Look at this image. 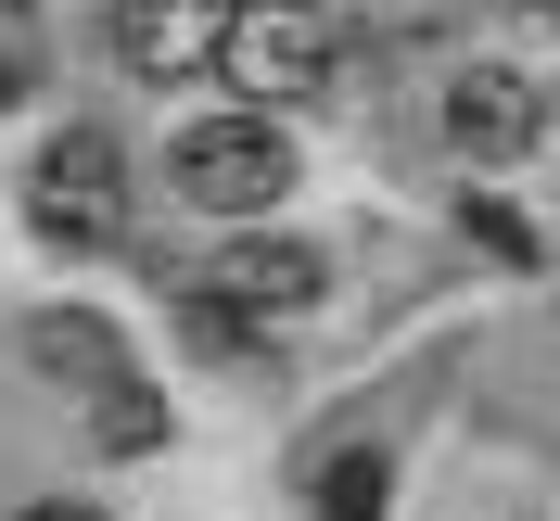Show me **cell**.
<instances>
[{"instance_id":"cell-1","label":"cell","mask_w":560,"mask_h":521,"mask_svg":"<svg viewBox=\"0 0 560 521\" xmlns=\"http://www.w3.org/2000/svg\"><path fill=\"white\" fill-rule=\"evenodd\" d=\"M166 191L205 216H268L280 191H293V140L268 128V115H205V128L166 140Z\"/></svg>"},{"instance_id":"cell-2","label":"cell","mask_w":560,"mask_h":521,"mask_svg":"<svg viewBox=\"0 0 560 521\" xmlns=\"http://www.w3.org/2000/svg\"><path fill=\"white\" fill-rule=\"evenodd\" d=\"M217 76H230L255 115L268 103H318V90H331V13H318V0H230Z\"/></svg>"},{"instance_id":"cell-3","label":"cell","mask_w":560,"mask_h":521,"mask_svg":"<svg viewBox=\"0 0 560 521\" xmlns=\"http://www.w3.org/2000/svg\"><path fill=\"white\" fill-rule=\"evenodd\" d=\"M26 229L65 242V254L128 242V153H115L103 128H65L51 153H38V178H26Z\"/></svg>"},{"instance_id":"cell-4","label":"cell","mask_w":560,"mask_h":521,"mask_svg":"<svg viewBox=\"0 0 560 521\" xmlns=\"http://www.w3.org/2000/svg\"><path fill=\"white\" fill-rule=\"evenodd\" d=\"M178 293H205V306H230V318H255V331H268V318H306L318 293H331V268H318L306 242H268V229H255V242H230L217 268H191Z\"/></svg>"},{"instance_id":"cell-5","label":"cell","mask_w":560,"mask_h":521,"mask_svg":"<svg viewBox=\"0 0 560 521\" xmlns=\"http://www.w3.org/2000/svg\"><path fill=\"white\" fill-rule=\"evenodd\" d=\"M115 64L140 90H166V76H217V38H230V0H115Z\"/></svg>"},{"instance_id":"cell-6","label":"cell","mask_w":560,"mask_h":521,"mask_svg":"<svg viewBox=\"0 0 560 521\" xmlns=\"http://www.w3.org/2000/svg\"><path fill=\"white\" fill-rule=\"evenodd\" d=\"M535 128H548L535 76H510V64H458V76H446V140L471 153V166H510V153H535Z\"/></svg>"},{"instance_id":"cell-7","label":"cell","mask_w":560,"mask_h":521,"mask_svg":"<svg viewBox=\"0 0 560 521\" xmlns=\"http://www.w3.org/2000/svg\"><path fill=\"white\" fill-rule=\"evenodd\" d=\"M26 356L51 369V382H77V394H103V382H140V369H128V344H115V331H103L90 306H51V318L26 331Z\"/></svg>"},{"instance_id":"cell-8","label":"cell","mask_w":560,"mask_h":521,"mask_svg":"<svg viewBox=\"0 0 560 521\" xmlns=\"http://www.w3.org/2000/svg\"><path fill=\"white\" fill-rule=\"evenodd\" d=\"M90 433H103L115 458L166 446V394H153V382H103V394H90Z\"/></svg>"},{"instance_id":"cell-9","label":"cell","mask_w":560,"mask_h":521,"mask_svg":"<svg viewBox=\"0 0 560 521\" xmlns=\"http://www.w3.org/2000/svg\"><path fill=\"white\" fill-rule=\"evenodd\" d=\"M383 484H395L383 446H345L331 471H318V521H383Z\"/></svg>"},{"instance_id":"cell-10","label":"cell","mask_w":560,"mask_h":521,"mask_svg":"<svg viewBox=\"0 0 560 521\" xmlns=\"http://www.w3.org/2000/svg\"><path fill=\"white\" fill-rule=\"evenodd\" d=\"M458 229H471L485 254H510V268H535V229H523V204H497V191H471V204H458Z\"/></svg>"},{"instance_id":"cell-11","label":"cell","mask_w":560,"mask_h":521,"mask_svg":"<svg viewBox=\"0 0 560 521\" xmlns=\"http://www.w3.org/2000/svg\"><path fill=\"white\" fill-rule=\"evenodd\" d=\"M446 13H458V0H357V26H370V38H433Z\"/></svg>"},{"instance_id":"cell-12","label":"cell","mask_w":560,"mask_h":521,"mask_svg":"<svg viewBox=\"0 0 560 521\" xmlns=\"http://www.w3.org/2000/svg\"><path fill=\"white\" fill-rule=\"evenodd\" d=\"M13 521H103L90 496H38V509H13Z\"/></svg>"},{"instance_id":"cell-13","label":"cell","mask_w":560,"mask_h":521,"mask_svg":"<svg viewBox=\"0 0 560 521\" xmlns=\"http://www.w3.org/2000/svg\"><path fill=\"white\" fill-rule=\"evenodd\" d=\"M13 90H26V51H0V103H13Z\"/></svg>"},{"instance_id":"cell-14","label":"cell","mask_w":560,"mask_h":521,"mask_svg":"<svg viewBox=\"0 0 560 521\" xmlns=\"http://www.w3.org/2000/svg\"><path fill=\"white\" fill-rule=\"evenodd\" d=\"M13 13H26V0H13Z\"/></svg>"},{"instance_id":"cell-15","label":"cell","mask_w":560,"mask_h":521,"mask_svg":"<svg viewBox=\"0 0 560 521\" xmlns=\"http://www.w3.org/2000/svg\"><path fill=\"white\" fill-rule=\"evenodd\" d=\"M548 13H560V0H548Z\"/></svg>"}]
</instances>
